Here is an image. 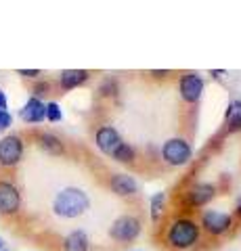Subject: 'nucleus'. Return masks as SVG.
I'll use <instances>...</instances> for the list:
<instances>
[{
  "label": "nucleus",
  "instance_id": "16",
  "mask_svg": "<svg viewBox=\"0 0 241 251\" xmlns=\"http://www.w3.org/2000/svg\"><path fill=\"white\" fill-rule=\"evenodd\" d=\"M161 205H164V193L153 195V199H151V218H153V220H158V218H160V214H161Z\"/></svg>",
  "mask_w": 241,
  "mask_h": 251
},
{
  "label": "nucleus",
  "instance_id": "22",
  "mask_svg": "<svg viewBox=\"0 0 241 251\" xmlns=\"http://www.w3.org/2000/svg\"><path fill=\"white\" fill-rule=\"evenodd\" d=\"M0 111H6V97L2 90H0Z\"/></svg>",
  "mask_w": 241,
  "mask_h": 251
},
{
  "label": "nucleus",
  "instance_id": "1",
  "mask_svg": "<svg viewBox=\"0 0 241 251\" xmlns=\"http://www.w3.org/2000/svg\"><path fill=\"white\" fill-rule=\"evenodd\" d=\"M88 205L90 201L84 191H80V188H63L53 201V211L61 218H78L88 209Z\"/></svg>",
  "mask_w": 241,
  "mask_h": 251
},
{
  "label": "nucleus",
  "instance_id": "21",
  "mask_svg": "<svg viewBox=\"0 0 241 251\" xmlns=\"http://www.w3.org/2000/svg\"><path fill=\"white\" fill-rule=\"evenodd\" d=\"M46 90H49V84H38L36 88H34V92H36V94H44Z\"/></svg>",
  "mask_w": 241,
  "mask_h": 251
},
{
  "label": "nucleus",
  "instance_id": "10",
  "mask_svg": "<svg viewBox=\"0 0 241 251\" xmlns=\"http://www.w3.org/2000/svg\"><path fill=\"white\" fill-rule=\"evenodd\" d=\"M19 115H21V120L27 124H40L42 120H46V105L38 97H32L23 105Z\"/></svg>",
  "mask_w": 241,
  "mask_h": 251
},
{
  "label": "nucleus",
  "instance_id": "4",
  "mask_svg": "<svg viewBox=\"0 0 241 251\" xmlns=\"http://www.w3.org/2000/svg\"><path fill=\"white\" fill-rule=\"evenodd\" d=\"M23 157V140L19 136H4L0 140V166L15 168Z\"/></svg>",
  "mask_w": 241,
  "mask_h": 251
},
{
  "label": "nucleus",
  "instance_id": "7",
  "mask_svg": "<svg viewBox=\"0 0 241 251\" xmlns=\"http://www.w3.org/2000/svg\"><path fill=\"white\" fill-rule=\"evenodd\" d=\"M109 232H111V237L118 241H132L141 232V222H138L134 216H122L113 222Z\"/></svg>",
  "mask_w": 241,
  "mask_h": 251
},
{
  "label": "nucleus",
  "instance_id": "3",
  "mask_svg": "<svg viewBox=\"0 0 241 251\" xmlns=\"http://www.w3.org/2000/svg\"><path fill=\"white\" fill-rule=\"evenodd\" d=\"M199 241V226L193 220H176L168 230V243L170 247H174L178 251H185L193 247Z\"/></svg>",
  "mask_w": 241,
  "mask_h": 251
},
{
  "label": "nucleus",
  "instance_id": "6",
  "mask_svg": "<svg viewBox=\"0 0 241 251\" xmlns=\"http://www.w3.org/2000/svg\"><path fill=\"white\" fill-rule=\"evenodd\" d=\"M21 207V195L19 188L9 180H0V214L13 216Z\"/></svg>",
  "mask_w": 241,
  "mask_h": 251
},
{
  "label": "nucleus",
  "instance_id": "17",
  "mask_svg": "<svg viewBox=\"0 0 241 251\" xmlns=\"http://www.w3.org/2000/svg\"><path fill=\"white\" fill-rule=\"evenodd\" d=\"M61 107L57 105V103H49L46 105V120L49 122H59L61 120Z\"/></svg>",
  "mask_w": 241,
  "mask_h": 251
},
{
  "label": "nucleus",
  "instance_id": "2",
  "mask_svg": "<svg viewBox=\"0 0 241 251\" xmlns=\"http://www.w3.org/2000/svg\"><path fill=\"white\" fill-rule=\"evenodd\" d=\"M97 147L105 155H109V157H113V159H118L122 163L132 161V157H134V151L124 143V140L120 138V134L111 128V126H105V128H101L97 132Z\"/></svg>",
  "mask_w": 241,
  "mask_h": 251
},
{
  "label": "nucleus",
  "instance_id": "14",
  "mask_svg": "<svg viewBox=\"0 0 241 251\" xmlns=\"http://www.w3.org/2000/svg\"><path fill=\"white\" fill-rule=\"evenodd\" d=\"M63 249L65 251H88V237L82 230L69 232L63 241Z\"/></svg>",
  "mask_w": 241,
  "mask_h": 251
},
{
  "label": "nucleus",
  "instance_id": "24",
  "mask_svg": "<svg viewBox=\"0 0 241 251\" xmlns=\"http://www.w3.org/2000/svg\"><path fill=\"white\" fill-rule=\"evenodd\" d=\"M237 209H239V214H241V201H239V205H237Z\"/></svg>",
  "mask_w": 241,
  "mask_h": 251
},
{
  "label": "nucleus",
  "instance_id": "25",
  "mask_svg": "<svg viewBox=\"0 0 241 251\" xmlns=\"http://www.w3.org/2000/svg\"><path fill=\"white\" fill-rule=\"evenodd\" d=\"M2 251H6V249H2Z\"/></svg>",
  "mask_w": 241,
  "mask_h": 251
},
{
  "label": "nucleus",
  "instance_id": "19",
  "mask_svg": "<svg viewBox=\"0 0 241 251\" xmlns=\"http://www.w3.org/2000/svg\"><path fill=\"white\" fill-rule=\"evenodd\" d=\"M17 74H19V75H26V77H38V75H40V72H38V69H19Z\"/></svg>",
  "mask_w": 241,
  "mask_h": 251
},
{
  "label": "nucleus",
  "instance_id": "13",
  "mask_svg": "<svg viewBox=\"0 0 241 251\" xmlns=\"http://www.w3.org/2000/svg\"><path fill=\"white\" fill-rule=\"evenodd\" d=\"M111 188H113V193L126 197V195H134L136 193V182H134V178H132V176L120 174V176L111 178Z\"/></svg>",
  "mask_w": 241,
  "mask_h": 251
},
{
  "label": "nucleus",
  "instance_id": "15",
  "mask_svg": "<svg viewBox=\"0 0 241 251\" xmlns=\"http://www.w3.org/2000/svg\"><path fill=\"white\" fill-rule=\"evenodd\" d=\"M38 145H40L49 155H61L63 153V145H61V140L55 134H51V132H42V134L38 136Z\"/></svg>",
  "mask_w": 241,
  "mask_h": 251
},
{
  "label": "nucleus",
  "instance_id": "8",
  "mask_svg": "<svg viewBox=\"0 0 241 251\" xmlns=\"http://www.w3.org/2000/svg\"><path fill=\"white\" fill-rule=\"evenodd\" d=\"M231 224H233L231 216L220 214V211H208V214H204V218H201V226H204L210 234L227 232L231 228Z\"/></svg>",
  "mask_w": 241,
  "mask_h": 251
},
{
  "label": "nucleus",
  "instance_id": "18",
  "mask_svg": "<svg viewBox=\"0 0 241 251\" xmlns=\"http://www.w3.org/2000/svg\"><path fill=\"white\" fill-rule=\"evenodd\" d=\"M11 124H13L11 113H9V111H0V130L11 128Z\"/></svg>",
  "mask_w": 241,
  "mask_h": 251
},
{
  "label": "nucleus",
  "instance_id": "20",
  "mask_svg": "<svg viewBox=\"0 0 241 251\" xmlns=\"http://www.w3.org/2000/svg\"><path fill=\"white\" fill-rule=\"evenodd\" d=\"M231 128H233V130H239V128H241V109L237 111V115L231 120Z\"/></svg>",
  "mask_w": 241,
  "mask_h": 251
},
{
  "label": "nucleus",
  "instance_id": "11",
  "mask_svg": "<svg viewBox=\"0 0 241 251\" xmlns=\"http://www.w3.org/2000/svg\"><path fill=\"white\" fill-rule=\"evenodd\" d=\"M86 80H88V72H84V69H65V72H61V77H59L63 90H72Z\"/></svg>",
  "mask_w": 241,
  "mask_h": 251
},
{
  "label": "nucleus",
  "instance_id": "23",
  "mask_svg": "<svg viewBox=\"0 0 241 251\" xmlns=\"http://www.w3.org/2000/svg\"><path fill=\"white\" fill-rule=\"evenodd\" d=\"M2 247H4V241H2V237H0V251H2Z\"/></svg>",
  "mask_w": 241,
  "mask_h": 251
},
{
  "label": "nucleus",
  "instance_id": "12",
  "mask_svg": "<svg viewBox=\"0 0 241 251\" xmlns=\"http://www.w3.org/2000/svg\"><path fill=\"white\" fill-rule=\"evenodd\" d=\"M214 197V186L212 184H195L189 188L187 193V199H189L191 205H204L210 199Z\"/></svg>",
  "mask_w": 241,
  "mask_h": 251
},
{
  "label": "nucleus",
  "instance_id": "5",
  "mask_svg": "<svg viewBox=\"0 0 241 251\" xmlns=\"http://www.w3.org/2000/svg\"><path fill=\"white\" fill-rule=\"evenodd\" d=\"M161 155L170 166H185L191 159V147L183 138H170L161 149Z\"/></svg>",
  "mask_w": 241,
  "mask_h": 251
},
{
  "label": "nucleus",
  "instance_id": "9",
  "mask_svg": "<svg viewBox=\"0 0 241 251\" xmlns=\"http://www.w3.org/2000/svg\"><path fill=\"white\" fill-rule=\"evenodd\" d=\"M204 92V80L197 74H187L181 80V97L187 103H195Z\"/></svg>",
  "mask_w": 241,
  "mask_h": 251
}]
</instances>
